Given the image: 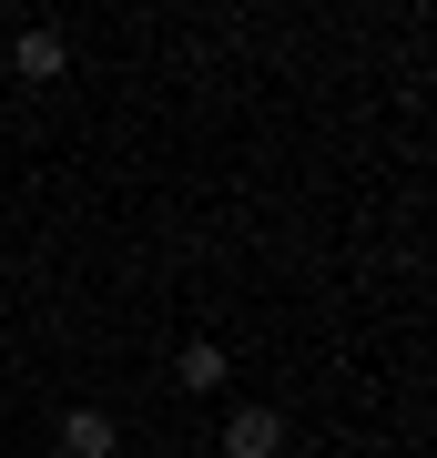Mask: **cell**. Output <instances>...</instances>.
<instances>
[{
    "instance_id": "obj_1",
    "label": "cell",
    "mask_w": 437,
    "mask_h": 458,
    "mask_svg": "<svg viewBox=\"0 0 437 458\" xmlns=\"http://www.w3.org/2000/svg\"><path fill=\"white\" fill-rule=\"evenodd\" d=\"M113 448H122L113 408H62V458H113Z\"/></svg>"
},
{
    "instance_id": "obj_2",
    "label": "cell",
    "mask_w": 437,
    "mask_h": 458,
    "mask_svg": "<svg viewBox=\"0 0 437 458\" xmlns=\"http://www.w3.org/2000/svg\"><path fill=\"white\" fill-rule=\"evenodd\" d=\"M285 448V418L275 408H234L224 418V458H275Z\"/></svg>"
},
{
    "instance_id": "obj_3",
    "label": "cell",
    "mask_w": 437,
    "mask_h": 458,
    "mask_svg": "<svg viewBox=\"0 0 437 458\" xmlns=\"http://www.w3.org/2000/svg\"><path fill=\"white\" fill-rule=\"evenodd\" d=\"M11 62H21V82H62V31H21Z\"/></svg>"
},
{
    "instance_id": "obj_4",
    "label": "cell",
    "mask_w": 437,
    "mask_h": 458,
    "mask_svg": "<svg viewBox=\"0 0 437 458\" xmlns=\"http://www.w3.org/2000/svg\"><path fill=\"white\" fill-rule=\"evenodd\" d=\"M183 387H194V397H214V387H224V346H214V336H194V346H183Z\"/></svg>"
}]
</instances>
